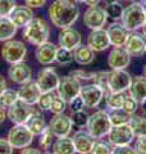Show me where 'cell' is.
<instances>
[{
  "mask_svg": "<svg viewBox=\"0 0 146 154\" xmlns=\"http://www.w3.org/2000/svg\"><path fill=\"white\" fill-rule=\"evenodd\" d=\"M91 81L94 84H97L99 86L104 89V98L108 95L110 91H109V88H108V71H99V72H94L92 75V79Z\"/></svg>",
  "mask_w": 146,
  "mask_h": 154,
  "instance_id": "34",
  "label": "cell"
},
{
  "mask_svg": "<svg viewBox=\"0 0 146 154\" xmlns=\"http://www.w3.org/2000/svg\"><path fill=\"white\" fill-rule=\"evenodd\" d=\"M104 94H105L104 89L94 82L81 86V91H80V96L84 100L86 108H96L103 100Z\"/></svg>",
  "mask_w": 146,
  "mask_h": 154,
  "instance_id": "10",
  "label": "cell"
},
{
  "mask_svg": "<svg viewBox=\"0 0 146 154\" xmlns=\"http://www.w3.org/2000/svg\"><path fill=\"white\" fill-rule=\"evenodd\" d=\"M101 0H85V4L87 7H96V5H99Z\"/></svg>",
  "mask_w": 146,
  "mask_h": 154,
  "instance_id": "52",
  "label": "cell"
},
{
  "mask_svg": "<svg viewBox=\"0 0 146 154\" xmlns=\"http://www.w3.org/2000/svg\"><path fill=\"white\" fill-rule=\"evenodd\" d=\"M12 22L17 26V28L24 27L33 18V11L28 5H16L12 13L8 16Z\"/></svg>",
  "mask_w": 146,
  "mask_h": 154,
  "instance_id": "24",
  "label": "cell"
},
{
  "mask_svg": "<svg viewBox=\"0 0 146 154\" xmlns=\"http://www.w3.org/2000/svg\"><path fill=\"white\" fill-rule=\"evenodd\" d=\"M26 125L28 126V128L31 130L35 136L36 135L40 136V135L47 128V123H46L45 118H44V116L41 114L40 110H35L33 114L30 117V119L26 122Z\"/></svg>",
  "mask_w": 146,
  "mask_h": 154,
  "instance_id": "27",
  "label": "cell"
},
{
  "mask_svg": "<svg viewBox=\"0 0 146 154\" xmlns=\"http://www.w3.org/2000/svg\"><path fill=\"white\" fill-rule=\"evenodd\" d=\"M13 146L11 143L8 141V139L0 137V154H12L13 153Z\"/></svg>",
  "mask_w": 146,
  "mask_h": 154,
  "instance_id": "47",
  "label": "cell"
},
{
  "mask_svg": "<svg viewBox=\"0 0 146 154\" xmlns=\"http://www.w3.org/2000/svg\"><path fill=\"white\" fill-rule=\"evenodd\" d=\"M5 89H7V81L2 75H0V94H2Z\"/></svg>",
  "mask_w": 146,
  "mask_h": 154,
  "instance_id": "51",
  "label": "cell"
},
{
  "mask_svg": "<svg viewBox=\"0 0 146 154\" xmlns=\"http://www.w3.org/2000/svg\"><path fill=\"white\" fill-rule=\"evenodd\" d=\"M141 109H142V112L144 113H146V98L141 102Z\"/></svg>",
  "mask_w": 146,
  "mask_h": 154,
  "instance_id": "54",
  "label": "cell"
},
{
  "mask_svg": "<svg viewBox=\"0 0 146 154\" xmlns=\"http://www.w3.org/2000/svg\"><path fill=\"white\" fill-rule=\"evenodd\" d=\"M54 137H55V135L50 131V128L47 126V128L40 135V140H38L40 146L42 149H50L53 146V144H54Z\"/></svg>",
  "mask_w": 146,
  "mask_h": 154,
  "instance_id": "39",
  "label": "cell"
},
{
  "mask_svg": "<svg viewBox=\"0 0 146 154\" xmlns=\"http://www.w3.org/2000/svg\"><path fill=\"white\" fill-rule=\"evenodd\" d=\"M111 146L109 143H104L101 141L100 139H97V141L95 140L94 143V146H92V150L91 153H95V154H109L111 153Z\"/></svg>",
  "mask_w": 146,
  "mask_h": 154,
  "instance_id": "41",
  "label": "cell"
},
{
  "mask_svg": "<svg viewBox=\"0 0 146 154\" xmlns=\"http://www.w3.org/2000/svg\"><path fill=\"white\" fill-rule=\"evenodd\" d=\"M47 126L50 131L55 135V137H64L72 132L73 122L71 116H67L64 113H56L50 119Z\"/></svg>",
  "mask_w": 146,
  "mask_h": 154,
  "instance_id": "14",
  "label": "cell"
},
{
  "mask_svg": "<svg viewBox=\"0 0 146 154\" xmlns=\"http://www.w3.org/2000/svg\"><path fill=\"white\" fill-rule=\"evenodd\" d=\"M21 153L23 154H26V153H35V154H38V153H41V150H38V149H35V148H23L21 149Z\"/></svg>",
  "mask_w": 146,
  "mask_h": 154,
  "instance_id": "50",
  "label": "cell"
},
{
  "mask_svg": "<svg viewBox=\"0 0 146 154\" xmlns=\"http://www.w3.org/2000/svg\"><path fill=\"white\" fill-rule=\"evenodd\" d=\"M124 2H127V0H124Z\"/></svg>",
  "mask_w": 146,
  "mask_h": 154,
  "instance_id": "60",
  "label": "cell"
},
{
  "mask_svg": "<svg viewBox=\"0 0 146 154\" xmlns=\"http://www.w3.org/2000/svg\"><path fill=\"white\" fill-rule=\"evenodd\" d=\"M8 77L14 84L22 85L31 80L32 71L30 68V66L26 64L24 62H18V63L11 64L8 69Z\"/></svg>",
  "mask_w": 146,
  "mask_h": 154,
  "instance_id": "19",
  "label": "cell"
},
{
  "mask_svg": "<svg viewBox=\"0 0 146 154\" xmlns=\"http://www.w3.org/2000/svg\"><path fill=\"white\" fill-rule=\"evenodd\" d=\"M18 100V93L13 89H5L0 94V107L4 109H8L9 107L16 103Z\"/></svg>",
  "mask_w": 146,
  "mask_h": 154,
  "instance_id": "32",
  "label": "cell"
},
{
  "mask_svg": "<svg viewBox=\"0 0 146 154\" xmlns=\"http://www.w3.org/2000/svg\"><path fill=\"white\" fill-rule=\"evenodd\" d=\"M132 114L127 113L124 109L118 108V109H111L109 112V118L111 122V126H118V125H124L129 123Z\"/></svg>",
  "mask_w": 146,
  "mask_h": 154,
  "instance_id": "31",
  "label": "cell"
},
{
  "mask_svg": "<svg viewBox=\"0 0 146 154\" xmlns=\"http://www.w3.org/2000/svg\"><path fill=\"white\" fill-rule=\"evenodd\" d=\"M138 102L136 100L132 95H126L124 96V100H123V104H122V109H124L127 113L129 114H135L138 109Z\"/></svg>",
  "mask_w": 146,
  "mask_h": 154,
  "instance_id": "38",
  "label": "cell"
},
{
  "mask_svg": "<svg viewBox=\"0 0 146 154\" xmlns=\"http://www.w3.org/2000/svg\"><path fill=\"white\" fill-rule=\"evenodd\" d=\"M18 99L22 100V102L27 103V104H37L38 99L42 94L41 89L38 88V85L36 81H27L21 85V88L18 89Z\"/></svg>",
  "mask_w": 146,
  "mask_h": 154,
  "instance_id": "17",
  "label": "cell"
},
{
  "mask_svg": "<svg viewBox=\"0 0 146 154\" xmlns=\"http://www.w3.org/2000/svg\"><path fill=\"white\" fill-rule=\"evenodd\" d=\"M16 8L14 0H0V17H8Z\"/></svg>",
  "mask_w": 146,
  "mask_h": 154,
  "instance_id": "42",
  "label": "cell"
},
{
  "mask_svg": "<svg viewBox=\"0 0 146 154\" xmlns=\"http://www.w3.org/2000/svg\"><path fill=\"white\" fill-rule=\"evenodd\" d=\"M51 99H53V93H42L37 102L40 110H50Z\"/></svg>",
  "mask_w": 146,
  "mask_h": 154,
  "instance_id": "43",
  "label": "cell"
},
{
  "mask_svg": "<svg viewBox=\"0 0 146 154\" xmlns=\"http://www.w3.org/2000/svg\"><path fill=\"white\" fill-rule=\"evenodd\" d=\"M128 93H129V95H132L138 103H141L146 98V76L145 75L132 77Z\"/></svg>",
  "mask_w": 146,
  "mask_h": 154,
  "instance_id": "26",
  "label": "cell"
},
{
  "mask_svg": "<svg viewBox=\"0 0 146 154\" xmlns=\"http://www.w3.org/2000/svg\"><path fill=\"white\" fill-rule=\"evenodd\" d=\"M87 45H89L95 53H101L106 50L110 46L109 36L104 28H97V30H91L87 36Z\"/></svg>",
  "mask_w": 146,
  "mask_h": 154,
  "instance_id": "18",
  "label": "cell"
},
{
  "mask_svg": "<svg viewBox=\"0 0 146 154\" xmlns=\"http://www.w3.org/2000/svg\"><path fill=\"white\" fill-rule=\"evenodd\" d=\"M135 150L136 153L146 154V136H137L135 144Z\"/></svg>",
  "mask_w": 146,
  "mask_h": 154,
  "instance_id": "45",
  "label": "cell"
},
{
  "mask_svg": "<svg viewBox=\"0 0 146 154\" xmlns=\"http://www.w3.org/2000/svg\"><path fill=\"white\" fill-rule=\"evenodd\" d=\"M50 36V27L49 23L42 18L33 17L30 22L24 26L23 37L27 42L32 45H41L42 42H46Z\"/></svg>",
  "mask_w": 146,
  "mask_h": 154,
  "instance_id": "2",
  "label": "cell"
},
{
  "mask_svg": "<svg viewBox=\"0 0 146 154\" xmlns=\"http://www.w3.org/2000/svg\"><path fill=\"white\" fill-rule=\"evenodd\" d=\"M124 93H109L105 96V102H106V107L110 110L111 109H118L122 108V104H123L124 100Z\"/></svg>",
  "mask_w": 146,
  "mask_h": 154,
  "instance_id": "33",
  "label": "cell"
},
{
  "mask_svg": "<svg viewBox=\"0 0 146 154\" xmlns=\"http://www.w3.org/2000/svg\"><path fill=\"white\" fill-rule=\"evenodd\" d=\"M144 11H145V14H146V2H145V4H144Z\"/></svg>",
  "mask_w": 146,
  "mask_h": 154,
  "instance_id": "59",
  "label": "cell"
},
{
  "mask_svg": "<svg viewBox=\"0 0 146 154\" xmlns=\"http://www.w3.org/2000/svg\"><path fill=\"white\" fill-rule=\"evenodd\" d=\"M132 76L126 69L108 71V88L110 93H126L129 89Z\"/></svg>",
  "mask_w": 146,
  "mask_h": 154,
  "instance_id": "8",
  "label": "cell"
},
{
  "mask_svg": "<svg viewBox=\"0 0 146 154\" xmlns=\"http://www.w3.org/2000/svg\"><path fill=\"white\" fill-rule=\"evenodd\" d=\"M131 58L123 46H114L108 55V66L110 69H126L131 63Z\"/></svg>",
  "mask_w": 146,
  "mask_h": 154,
  "instance_id": "16",
  "label": "cell"
},
{
  "mask_svg": "<svg viewBox=\"0 0 146 154\" xmlns=\"http://www.w3.org/2000/svg\"><path fill=\"white\" fill-rule=\"evenodd\" d=\"M35 112V108H32L31 104H27L22 102V100H17L12 107L8 108L7 112V117L11 119V121L17 125V123H26L30 117Z\"/></svg>",
  "mask_w": 146,
  "mask_h": 154,
  "instance_id": "11",
  "label": "cell"
},
{
  "mask_svg": "<svg viewBox=\"0 0 146 154\" xmlns=\"http://www.w3.org/2000/svg\"><path fill=\"white\" fill-rule=\"evenodd\" d=\"M72 140H73V144H75L76 153L87 154V153H91L92 146H94V143H95L96 139L92 137L89 131L78 130L77 132H75Z\"/></svg>",
  "mask_w": 146,
  "mask_h": 154,
  "instance_id": "22",
  "label": "cell"
},
{
  "mask_svg": "<svg viewBox=\"0 0 146 154\" xmlns=\"http://www.w3.org/2000/svg\"><path fill=\"white\" fill-rule=\"evenodd\" d=\"M108 143L111 146H122L129 145L135 140V132L129 123L118 125V126H111L110 131L108 132Z\"/></svg>",
  "mask_w": 146,
  "mask_h": 154,
  "instance_id": "6",
  "label": "cell"
},
{
  "mask_svg": "<svg viewBox=\"0 0 146 154\" xmlns=\"http://www.w3.org/2000/svg\"><path fill=\"white\" fill-rule=\"evenodd\" d=\"M108 21V16L104 8L99 5L89 7V9L84 14V23L90 30H97V28H104Z\"/></svg>",
  "mask_w": 146,
  "mask_h": 154,
  "instance_id": "13",
  "label": "cell"
},
{
  "mask_svg": "<svg viewBox=\"0 0 146 154\" xmlns=\"http://www.w3.org/2000/svg\"><path fill=\"white\" fill-rule=\"evenodd\" d=\"M69 75L76 77V79L80 80V81H91L94 72H87V71H84V69H76V71H72Z\"/></svg>",
  "mask_w": 146,
  "mask_h": 154,
  "instance_id": "44",
  "label": "cell"
},
{
  "mask_svg": "<svg viewBox=\"0 0 146 154\" xmlns=\"http://www.w3.org/2000/svg\"><path fill=\"white\" fill-rule=\"evenodd\" d=\"M56 45H54L53 42H42L41 45H37L36 49V59L40 64L42 66H49L55 62V55H56Z\"/></svg>",
  "mask_w": 146,
  "mask_h": 154,
  "instance_id": "23",
  "label": "cell"
},
{
  "mask_svg": "<svg viewBox=\"0 0 146 154\" xmlns=\"http://www.w3.org/2000/svg\"><path fill=\"white\" fill-rule=\"evenodd\" d=\"M58 95H60L67 103H71L76 96L80 95L81 91V81L73 76H65L60 79L58 85Z\"/></svg>",
  "mask_w": 146,
  "mask_h": 154,
  "instance_id": "9",
  "label": "cell"
},
{
  "mask_svg": "<svg viewBox=\"0 0 146 154\" xmlns=\"http://www.w3.org/2000/svg\"><path fill=\"white\" fill-rule=\"evenodd\" d=\"M26 55H27V48L22 41L13 40V38L4 41V45L2 46V57L9 64L23 62Z\"/></svg>",
  "mask_w": 146,
  "mask_h": 154,
  "instance_id": "7",
  "label": "cell"
},
{
  "mask_svg": "<svg viewBox=\"0 0 146 154\" xmlns=\"http://www.w3.org/2000/svg\"><path fill=\"white\" fill-rule=\"evenodd\" d=\"M124 49L128 51L131 57H141L145 54L146 50V37L144 33H140L137 31L129 32L127 37V41L124 44Z\"/></svg>",
  "mask_w": 146,
  "mask_h": 154,
  "instance_id": "15",
  "label": "cell"
},
{
  "mask_svg": "<svg viewBox=\"0 0 146 154\" xmlns=\"http://www.w3.org/2000/svg\"><path fill=\"white\" fill-rule=\"evenodd\" d=\"M144 2H146V0H144Z\"/></svg>",
  "mask_w": 146,
  "mask_h": 154,
  "instance_id": "61",
  "label": "cell"
},
{
  "mask_svg": "<svg viewBox=\"0 0 146 154\" xmlns=\"http://www.w3.org/2000/svg\"><path fill=\"white\" fill-rule=\"evenodd\" d=\"M71 118H72V122H73L75 126H77V127H84V126H86V123H87L89 114H87L84 109H81V110L72 112Z\"/></svg>",
  "mask_w": 146,
  "mask_h": 154,
  "instance_id": "40",
  "label": "cell"
},
{
  "mask_svg": "<svg viewBox=\"0 0 146 154\" xmlns=\"http://www.w3.org/2000/svg\"><path fill=\"white\" fill-rule=\"evenodd\" d=\"M73 60L80 66H89L95 60V51L89 45L80 44L73 49Z\"/></svg>",
  "mask_w": 146,
  "mask_h": 154,
  "instance_id": "25",
  "label": "cell"
},
{
  "mask_svg": "<svg viewBox=\"0 0 146 154\" xmlns=\"http://www.w3.org/2000/svg\"><path fill=\"white\" fill-rule=\"evenodd\" d=\"M33 136L35 135L26 123H17L9 130L7 139L14 149H23L31 145Z\"/></svg>",
  "mask_w": 146,
  "mask_h": 154,
  "instance_id": "5",
  "label": "cell"
},
{
  "mask_svg": "<svg viewBox=\"0 0 146 154\" xmlns=\"http://www.w3.org/2000/svg\"><path fill=\"white\" fill-rule=\"evenodd\" d=\"M129 125L132 127L135 136H146V116L141 114H132Z\"/></svg>",
  "mask_w": 146,
  "mask_h": 154,
  "instance_id": "30",
  "label": "cell"
},
{
  "mask_svg": "<svg viewBox=\"0 0 146 154\" xmlns=\"http://www.w3.org/2000/svg\"><path fill=\"white\" fill-rule=\"evenodd\" d=\"M113 154H135V148H131L129 145H122V146H114L111 148Z\"/></svg>",
  "mask_w": 146,
  "mask_h": 154,
  "instance_id": "46",
  "label": "cell"
},
{
  "mask_svg": "<svg viewBox=\"0 0 146 154\" xmlns=\"http://www.w3.org/2000/svg\"><path fill=\"white\" fill-rule=\"evenodd\" d=\"M81 33L75 30L72 27H65L62 28V31L58 35V42H59V46L65 48V49H69L73 51L76 46H78L81 44Z\"/></svg>",
  "mask_w": 146,
  "mask_h": 154,
  "instance_id": "21",
  "label": "cell"
},
{
  "mask_svg": "<svg viewBox=\"0 0 146 154\" xmlns=\"http://www.w3.org/2000/svg\"><path fill=\"white\" fill-rule=\"evenodd\" d=\"M26 2V5H28L30 8H41L44 7V4L46 3V0H24Z\"/></svg>",
  "mask_w": 146,
  "mask_h": 154,
  "instance_id": "49",
  "label": "cell"
},
{
  "mask_svg": "<svg viewBox=\"0 0 146 154\" xmlns=\"http://www.w3.org/2000/svg\"><path fill=\"white\" fill-rule=\"evenodd\" d=\"M146 19V14L144 11V5L140 3H131L123 9L120 17V23L123 25L129 32L137 31L142 27Z\"/></svg>",
  "mask_w": 146,
  "mask_h": 154,
  "instance_id": "4",
  "label": "cell"
},
{
  "mask_svg": "<svg viewBox=\"0 0 146 154\" xmlns=\"http://www.w3.org/2000/svg\"><path fill=\"white\" fill-rule=\"evenodd\" d=\"M49 18L58 28H65L75 25L80 17V8L72 0H55L49 7Z\"/></svg>",
  "mask_w": 146,
  "mask_h": 154,
  "instance_id": "1",
  "label": "cell"
},
{
  "mask_svg": "<svg viewBox=\"0 0 146 154\" xmlns=\"http://www.w3.org/2000/svg\"><path fill=\"white\" fill-rule=\"evenodd\" d=\"M87 131L91 134L94 139H103L104 136L108 135V132L111 128V122L109 118V113L106 110H96L91 116H89L86 123Z\"/></svg>",
  "mask_w": 146,
  "mask_h": 154,
  "instance_id": "3",
  "label": "cell"
},
{
  "mask_svg": "<svg viewBox=\"0 0 146 154\" xmlns=\"http://www.w3.org/2000/svg\"><path fill=\"white\" fill-rule=\"evenodd\" d=\"M105 12H106V16L108 18L113 19V21H118L122 17V13H123V7H122V4L115 2V3H110V4H106L105 5Z\"/></svg>",
  "mask_w": 146,
  "mask_h": 154,
  "instance_id": "35",
  "label": "cell"
},
{
  "mask_svg": "<svg viewBox=\"0 0 146 154\" xmlns=\"http://www.w3.org/2000/svg\"><path fill=\"white\" fill-rule=\"evenodd\" d=\"M69 107H71V110H72V112H76V110L84 109V107H85L84 100H82V98H81L80 95H78V96H76V98L69 103Z\"/></svg>",
  "mask_w": 146,
  "mask_h": 154,
  "instance_id": "48",
  "label": "cell"
},
{
  "mask_svg": "<svg viewBox=\"0 0 146 154\" xmlns=\"http://www.w3.org/2000/svg\"><path fill=\"white\" fill-rule=\"evenodd\" d=\"M53 153L55 154H73L76 153L75 144L71 137H58L53 144Z\"/></svg>",
  "mask_w": 146,
  "mask_h": 154,
  "instance_id": "28",
  "label": "cell"
},
{
  "mask_svg": "<svg viewBox=\"0 0 146 154\" xmlns=\"http://www.w3.org/2000/svg\"><path fill=\"white\" fill-rule=\"evenodd\" d=\"M55 62L56 63H59V64H62V66L71 64L73 62V51L69 50V49H65V48L59 46L56 49Z\"/></svg>",
  "mask_w": 146,
  "mask_h": 154,
  "instance_id": "36",
  "label": "cell"
},
{
  "mask_svg": "<svg viewBox=\"0 0 146 154\" xmlns=\"http://www.w3.org/2000/svg\"><path fill=\"white\" fill-rule=\"evenodd\" d=\"M59 81H60L59 75L51 67L42 68L37 73L36 82L42 93H53V91H55L58 89V85H59Z\"/></svg>",
  "mask_w": 146,
  "mask_h": 154,
  "instance_id": "12",
  "label": "cell"
},
{
  "mask_svg": "<svg viewBox=\"0 0 146 154\" xmlns=\"http://www.w3.org/2000/svg\"><path fill=\"white\" fill-rule=\"evenodd\" d=\"M17 32V26L9 17H0V41H8L13 38Z\"/></svg>",
  "mask_w": 146,
  "mask_h": 154,
  "instance_id": "29",
  "label": "cell"
},
{
  "mask_svg": "<svg viewBox=\"0 0 146 154\" xmlns=\"http://www.w3.org/2000/svg\"><path fill=\"white\" fill-rule=\"evenodd\" d=\"M67 109V102L62 98L60 95H53L51 104H50V110L54 114L56 113H64Z\"/></svg>",
  "mask_w": 146,
  "mask_h": 154,
  "instance_id": "37",
  "label": "cell"
},
{
  "mask_svg": "<svg viewBox=\"0 0 146 154\" xmlns=\"http://www.w3.org/2000/svg\"><path fill=\"white\" fill-rule=\"evenodd\" d=\"M145 53H146V50H145Z\"/></svg>",
  "mask_w": 146,
  "mask_h": 154,
  "instance_id": "62",
  "label": "cell"
},
{
  "mask_svg": "<svg viewBox=\"0 0 146 154\" xmlns=\"http://www.w3.org/2000/svg\"><path fill=\"white\" fill-rule=\"evenodd\" d=\"M141 30H142V33H144V35H145V37H146V19H145V22H144L142 27H141Z\"/></svg>",
  "mask_w": 146,
  "mask_h": 154,
  "instance_id": "55",
  "label": "cell"
},
{
  "mask_svg": "<svg viewBox=\"0 0 146 154\" xmlns=\"http://www.w3.org/2000/svg\"><path fill=\"white\" fill-rule=\"evenodd\" d=\"M115 2H118V0H105V3H106V4H110V3H115Z\"/></svg>",
  "mask_w": 146,
  "mask_h": 154,
  "instance_id": "56",
  "label": "cell"
},
{
  "mask_svg": "<svg viewBox=\"0 0 146 154\" xmlns=\"http://www.w3.org/2000/svg\"><path fill=\"white\" fill-rule=\"evenodd\" d=\"M76 3H85V0H75Z\"/></svg>",
  "mask_w": 146,
  "mask_h": 154,
  "instance_id": "57",
  "label": "cell"
},
{
  "mask_svg": "<svg viewBox=\"0 0 146 154\" xmlns=\"http://www.w3.org/2000/svg\"><path fill=\"white\" fill-rule=\"evenodd\" d=\"M106 33L109 36V41L111 46H124L127 37L129 35V31L122 23L114 21L106 28Z\"/></svg>",
  "mask_w": 146,
  "mask_h": 154,
  "instance_id": "20",
  "label": "cell"
},
{
  "mask_svg": "<svg viewBox=\"0 0 146 154\" xmlns=\"http://www.w3.org/2000/svg\"><path fill=\"white\" fill-rule=\"evenodd\" d=\"M142 71H144V75H145V76H146V64H145V66H144V69H142Z\"/></svg>",
  "mask_w": 146,
  "mask_h": 154,
  "instance_id": "58",
  "label": "cell"
},
{
  "mask_svg": "<svg viewBox=\"0 0 146 154\" xmlns=\"http://www.w3.org/2000/svg\"><path fill=\"white\" fill-rule=\"evenodd\" d=\"M5 118H7V112H5V109L0 107V123H3L4 121H5Z\"/></svg>",
  "mask_w": 146,
  "mask_h": 154,
  "instance_id": "53",
  "label": "cell"
}]
</instances>
